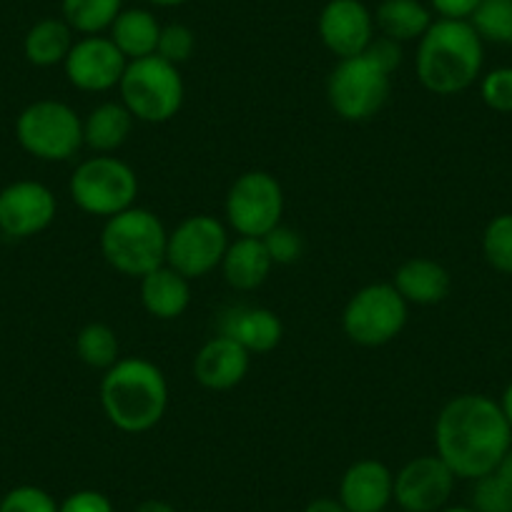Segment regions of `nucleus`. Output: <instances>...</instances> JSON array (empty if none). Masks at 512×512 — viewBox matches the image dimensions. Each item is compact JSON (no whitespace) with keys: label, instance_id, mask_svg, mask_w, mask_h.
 I'll return each instance as SVG.
<instances>
[{"label":"nucleus","instance_id":"nucleus-42","mask_svg":"<svg viewBox=\"0 0 512 512\" xmlns=\"http://www.w3.org/2000/svg\"><path fill=\"white\" fill-rule=\"evenodd\" d=\"M440 512H477L475 507H467V505H447L445 510H440Z\"/></svg>","mask_w":512,"mask_h":512},{"label":"nucleus","instance_id":"nucleus-7","mask_svg":"<svg viewBox=\"0 0 512 512\" xmlns=\"http://www.w3.org/2000/svg\"><path fill=\"white\" fill-rule=\"evenodd\" d=\"M392 73L369 53L342 58L329 73L327 98L332 111L344 121H369L390 98Z\"/></svg>","mask_w":512,"mask_h":512},{"label":"nucleus","instance_id":"nucleus-34","mask_svg":"<svg viewBox=\"0 0 512 512\" xmlns=\"http://www.w3.org/2000/svg\"><path fill=\"white\" fill-rule=\"evenodd\" d=\"M264 246H267V251H269V256H272L274 264L299 262V259H302V251H304L302 236L284 224H279L277 229H272L267 236H264Z\"/></svg>","mask_w":512,"mask_h":512},{"label":"nucleus","instance_id":"nucleus-15","mask_svg":"<svg viewBox=\"0 0 512 512\" xmlns=\"http://www.w3.org/2000/svg\"><path fill=\"white\" fill-rule=\"evenodd\" d=\"M324 48L342 58L362 56L374 41V13L362 0H329L317 21Z\"/></svg>","mask_w":512,"mask_h":512},{"label":"nucleus","instance_id":"nucleus-23","mask_svg":"<svg viewBox=\"0 0 512 512\" xmlns=\"http://www.w3.org/2000/svg\"><path fill=\"white\" fill-rule=\"evenodd\" d=\"M432 23H435L432 11L422 0H382L374 13L379 36L397 43L420 41Z\"/></svg>","mask_w":512,"mask_h":512},{"label":"nucleus","instance_id":"nucleus-37","mask_svg":"<svg viewBox=\"0 0 512 512\" xmlns=\"http://www.w3.org/2000/svg\"><path fill=\"white\" fill-rule=\"evenodd\" d=\"M304 512H347V507L337 497H317L304 507Z\"/></svg>","mask_w":512,"mask_h":512},{"label":"nucleus","instance_id":"nucleus-41","mask_svg":"<svg viewBox=\"0 0 512 512\" xmlns=\"http://www.w3.org/2000/svg\"><path fill=\"white\" fill-rule=\"evenodd\" d=\"M146 3H151V6H156V8H176V6H184V3H189V0H146Z\"/></svg>","mask_w":512,"mask_h":512},{"label":"nucleus","instance_id":"nucleus-20","mask_svg":"<svg viewBox=\"0 0 512 512\" xmlns=\"http://www.w3.org/2000/svg\"><path fill=\"white\" fill-rule=\"evenodd\" d=\"M392 284L407 304H417V307H432V304L445 302L452 289L450 272L427 256H415V259L400 264Z\"/></svg>","mask_w":512,"mask_h":512},{"label":"nucleus","instance_id":"nucleus-2","mask_svg":"<svg viewBox=\"0 0 512 512\" xmlns=\"http://www.w3.org/2000/svg\"><path fill=\"white\" fill-rule=\"evenodd\" d=\"M169 407V382L154 362L123 357L101 379V410L116 430L126 435L149 432L164 420Z\"/></svg>","mask_w":512,"mask_h":512},{"label":"nucleus","instance_id":"nucleus-12","mask_svg":"<svg viewBox=\"0 0 512 512\" xmlns=\"http://www.w3.org/2000/svg\"><path fill=\"white\" fill-rule=\"evenodd\" d=\"M455 472L437 455H422L395 475V502L400 512H440L455 490Z\"/></svg>","mask_w":512,"mask_h":512},{"label":"nucleus","instance_id":"nucleus-30","mask_svg":"<svg viewBox=\"0 0 512 512\" xmlns=\"http://www.w3.org/2000/svg\"><path fill=\"white\" fill-rule=\"evenodd\" d=\"M194 48H196V36L189 26H184V23H169V26H161L156 56L174 63V66H181V63H186L191 56H194Z\"/></svg>","mask_w":512,"mask_h":512},{"label":"nucleus","instance_id":"nucleus-24","mask_svg":"<svg viewBox=\"0 0 512 512\" xmlns=\"http://www.w3.org/2000/svg\"><path fill=\"white\" fill-rule=\"evenodd\" d=\"M134 121L136 118L131 116V111L123 103H101L83 121V144L96 151V154H111V151L121 149L126 144Z\"/></svg>","mask_w":512,"mask_h":512},{"label":"nucleus","instance_id":"nucleus-36","mask_svg":"<svg viewBox=\"0 0 512 512\" xmlns=\"http://www.w3.org/2000/svg\"><path fill=\"white\" fill-rule=\"evenodd\" d=\"M482 0H430V11L447 21H470Z\"/></svg>","mask_w":512,"mask_h":512},{"label":"nucleus","instance_id":"nucleus-16","mask_svg":"<svg viewBox=\"0 0 512 512\" xmlns=\"http://www.w3.org/2000/svg\"><path fill=\"white\" fill-rule=\"evenodd\" d=\"M339 502L347 512H384L395 502V475L384 462L357 460L339 482Z\"/></svg>","mask_w":512,"mask_h":512},{"label":"nucleus","instance_id":"nucleus-13","mask_svg":"<svg viewBox=\"0 0 512 512\" xmlns=\"http://www.w3.org/2000/svg\"><path fill=\"white\" fill-rule=\"evenodd\" d=\"M128 61L108 36H83L73 43L63 61L71 86L86 93H106L118 88Z\"/></svg>","mask_w":512,"mask_h":512},{"label":"nucleus","instance_id":"nucleus-1","mask_svg":"<svg viewBox=\"0 0 512 512\" xmlns=\"http://www.w3.org/2000/svg\"><path fill=\"white\" fill-rule=\"evenodd\" d=\"M435 455L457 480L490 475L512 447V427L500 402L485 395H457L440 410L435 422Z\"/></svg>","mask_w":512,"mask_h":512},{"label":"nucleus","instance_id":"nucleus-8","mask_svg":"<svg viewBox=\"0 0 512 512\" xmlns=\"http://www.w3.org/2000/svg\"><path fill=\"white\" fill-rule=\"evenodd\" d=\"M16 139L23 151L41 161H68L83 146V121L68 103L36 101L21 111Z\"/></svg>","mask_w":512,"mask_h":512},{"label":"nucleus","instance_id":"nucleus-28","mask_svg":"<svg viewBox=\"0 0 512 512\" xmlns=\"http://www.w3.org/2000/svg\"><path fill=\"white\" fill-rule=\"evenodd\" d=\"M470 26L482 43L512 46V0H482L472 13Z\"/></svg>","mask_w":512,"mask_h":512},{"label":"nucleus","instance_id":"nucleus-29","mask_svg":"<svg viewBox=\"0 0 512 512\" xmlns=\"http://www.w3.org/2000/svg\"><path fill=\"white\" fill-rule=\"evenodd\" d=\"M482 254L495 272L512 274V214H500L485 226Z\"/></svg>","mask_w":512,"mask_h":512},{"label":"nucleus","instance_id":"nucleus-26","mask_svg":"<svg viewBox=\"0 0 512 512\" xmlns=\"http://www.w3.org/2000/svg\"><path fill=\"white\" fill-rule=\"evenodd\" d=\"M61 11L73 33L101 36L123 11V0H63Z\"/></svg>","mask_w":512,"mask_h":512},{"label":"nucleus","instance_id":"nucleus-35","mask_svg":"<svg viewBox=\"0 0 512 512\" xmlns=\"http://www.w3.org/2000/svg\"><path fill=\"white\" fill-rule=\"evenodd\" d=\"M58 512H116L113 502L98 490H76L58 502Z\"/></svg>","mask_w":512,"mask_h":512},{"label":"nucleus","instance_id":"nucleus-10","mask_svg":"<svg viewBox=\"0 0 512 512\" xmlns=\"http://www.w3.org/2000/svg\"><path fill=\"white\" fill-rule=\"evenodd\" d=\"M284 191L267 171H246L231 184L226 196V219L239 236L264 239L282 224Z\"/></svg>","mask_w":512,"mask_h":512},{"label":"nucleus","instance_id":"nucleus-27","mask_svg":"<svg viewBox=\"0 0 512 512\" xmlns=\"http://www.w3.org/2000/svg\"><path fill=\"white\" fill-rule=\"evenodd\" d=\"M118 349V337L108 324H86L76 337L78 359L93 369H111L121 359Z\"/></svg>","mask_w":512,"mask_h":512},{"label":"nucleus","instance_id":"nucleus-5","mask_svg":"<svg viewBox=\"0 0 512 512\" xmlns=\"http://www.w3.org/2000/svg\"><path fill=\"white\" fill-rule=\"evenodd\" d=\"M118 91L131 116L144 123L171 121L184 106V78L179 66L159 56L128 61Z\"/></svg>","mask_w":512,"mask_h":512},{"label":"nucleus","instance_id":"nucleus-22","mask_svg":"<svg viewBox=\"0 0 512 512\" xmlns=\"http://www.w3.org/2000/svg\"><path fill=\"white\" fill-rule=\"evenodd\" d=\"M161 36V23L146 8H123L116 21L108 28V38L116 43L118 51L126 56V61H139V58L156 56Z\"/></svg>","mask_w":512,"mask_h":512},{"label":"nucleus","instance_id":"nucleus-14","mask_svg":"<svg viewBox=\"0 0 512 512\" xmlns=\"http://www.w3.org/2000/svg\"><path fill=\"white\" fill-rule=\"evenodd\" d=\"M58 201L41 181H13L0 191V231L11 239H31L53 224Z\"/></svg>","mask_w":512,"mask_h":512},{"label":"nucleus","instance_id":"nucleus-18","mask_svg":"<svg viewBox=\"0 0 512 512\" xmlns=\"http://www.w3.org/2000/svg\"><path fill=\"white\" fill-rule=\"evenodd\" d=\"M219 334L239 342L249 354H267L284 337L282 319L267 307H231L221 314Z\"/></svg>","mask_w":512,"mask_h":512},{"label":"nucleus","instance_id":"nucleus-25","mask_svg":"<svg viewBox=\"0 0 512 512\" xmlns=\"http://www.w3.org/2000/svg\"><path fill=\"white\" fill-rule=\"evenodd\" d=\"M73 43V28L63 18H43L26 33L23 53L33 66L51 68L66 61Z\"/></svg>","mask_w":512,"mask_h":512},{"label":"nucleus","instance_id":"nucleus-19","mask_svg":"<svg viewBox=\"0 0 512 512\" xmlns=\"http://www.w3.org/2000/svg\"><path fill=\"white\" fill-rule=\"evenodd\" d=\"M272 269L274 262L264 246V239H254V236H239L236 241H229V249L221 259L226 284L236 292L259 289L269 279Z\"/></svg>","mask_w":512,"mask_h":512},{"label":"nucleus","instance_id":"nucleus-3","mask_svg":"<svg viewBox=\"0 0 512 512\" xmlns=\"http://www.w3.org/2000/svg\"><path fill=\"white\" fill-rule=\"evenodd\" d=\"M485 43L470 21L437 18L417 46V78L435 96H457L477 81Z\"/></svg>","mask_w":512,"mask_h":512},{"label":"nucleus","instance_id":"nucleus-32","mask_svg":"<svg viewBox=\"0 0 512 512\" xmlns=\"http://www.w3.org/2000/svg\"><path fill=\"white\" fill-rule=\"evenodd\" d=\"M477 512H512V490L495 475L480 477L472 487V505Z\"/></svg>","mask_w":512,"mask_h":512},{"label":"nucleus","instance_id":"nucleus-11","mask_svg":"<svg viewBox=\"0 0 512 512\" xmlns=\"http://www.w3.org/2000/svg\"><path fill=\"white\" fill-rule=\"evenodd\" d=\"M226 249H229L226 226L216 216L196 214L169 231L166 264L191 282L221 267Z\"/></svg>","mask_w":512,"mask_h":512},{"label":"nucleus","instance_id":"nucleus-6","mask_svg":"<svg viewBox=\"0 0 512 512\" xmlns=\"http://www.w3.org/2000/svg\"><path fill=\"white\" fill-rule=\"evenodd\" d=\"M68 191L83 214L111 219L134 206L139 196V176L126 161L98 154L78 164Z\"/></svg>","mask_w":512,"mask_h":512},{"label":"nucleus","instance_id":"nucleus-33","mask_svg":"<svg viewBox=\"0 0 512 512\" xmlns=\"http://www.w3.org/2000/svg\"><path fill=\"white\" fill-rule=\"evenodd\" d=\"M480 96L492 111L512 113V68H495L480 83Z\"/></svg>","mask_w":512,"mask_h":512},{"label":"nucleus","instance_id":"nucleus-9","mask_svg":"<svg viewBox=\"0 0 512 512\" xmlns=\"http://www.w3.org/2000/svg\"><path fill=\"white\" fill-rule=\"evenodd\" d=\"M410 304L395 284H369L359 289L344 307V334L359 347H384L400 337L407 324Z\"/></svg>","mask_w":512,"mask_h":512},{"label":"nucleus","instance_id":"nucleus-43","mask_svg":"<svg viewBox=\"0 0 512 512\" xmlns=\"http://www.w3.org/2000/svg\"><path fill=\"white\" fill-rule=\"evenodd\" d=\"M384 512H392V510H384ZM397 512H400V510H397Z\"/></svg>","mask_w":512,"mask_h":512},{"label":"nucleus","instance_id":"nucleus-40","mask_svg":"<svg viewBox=\"0 0 512 512\" xmlns=\"http://www.w3.org/2000/svg\"><path fill=\"white\" fill-rule=\"evenodd\" d=\"M500 410H502V415H505V420L510 422V427H512V382L507 384L505 392H502V397H500Z\"/></svg>","mask_w":512,"mask_h":512},{"label":"nucleus","instance_id":"nucleus-38","mask_svg":"<svg viewBox=\"0 0 512 512\" xmlns=\"http://www.w3.org/2000/svg\"><path fill=\"white\" fill-rule=\"evenodd\" d=\"M492 472H495V475L500 477V480L505 482V485L512 490V447L505 452V457H502V460L497 462V467Z\"/></svg>","mask_w":512,"mask_h":512},{"label":"nucleus","instance_id":"nucleus-21","mask_svg":"<svg viewBox=\"0 0 512 512\" xmlns=\"http://www.w3.org/2000/svg\"><path fill=\"white\" fill-rule=\"evenodd\" d=\"M189 302V279L181 277L169 264L141 277V304L154 319H161V322L179 319L189 309Z\"/></svg>","mask_w":512,"mask_h":512},{"label":"nucleus","instance_id":"nucleus-4","mask_svg":"<svg viewBox=\"0 0 512 512\" xmlns=\"http://www.w3.org/2000/svg\"><path fill=\"white\" fill-rule=\"evenodd\" d=\"M169 231L149 209H131L106 219L101 231V254L118 274L141 279L166 264Z\"/></svg>","mask_w":512,"mask_h":512},{"label":"nucleus","instance_id":"nucleus-39","mask_svg":"<svg viewBox=\"0 0 512 512\" xmlns=\"http://www.w3.org/2000/svg\"><path fill=\"white\" fill-rule=\"evenodd\" d=\"M134 512H179V510H176V507L171 505V502L156 500V497H151V500L141 502V505L136 507Z\"/></svg>","mask_w":512,"mask_h":512},{"label":"nucleus","instance_id":"nucleus-17","mask_svg":"<svg viewBox=\"0 0 512 512\" xmlns=\"http://www.w3.org/2000/svg\"><path fill=\"white\" fill-rule=\"evenodd\" d=\"M251 354L231 337L216 334L199 349L194 359V377L201 387L214 392L234 390L249 372Z\"/></svg>","mask_w":512,"mask_h":512},{"label":"nucleus","instance_id":"nucleus-31","mask_svg":"<svg viewBox=\"0 0 512 512\" xmlns=\"http://www.w3.org/2000/svg\"><path fill=\"white\" fill-rule=\"evenodd\" d=\"M0 512H58V502L43 487L18 485L3 495Z\"/></svg>","mask_w":512,"mask_h":512}]
</instances>
